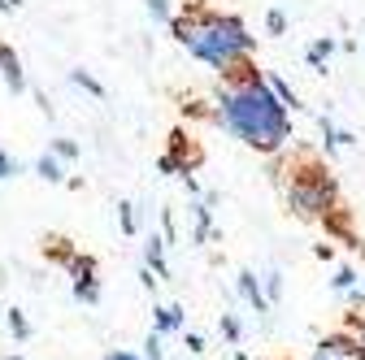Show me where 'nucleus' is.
I'll return each mask as SVG.
<instances>
[{
	"instance_id": "nucleus-34",
	"label": "nucleus",
	"mask_w": 365,
	"mask_h": 360,
	"mask_svg": "<svg viewBox=\"0 0 365 360\" xmlns=\"http://www.w3.org/2000/svg\"><path fill=\"white\" fill-rule=\"evenodd\" d=\"M140 282H144L148 291H157V278H153V269H140Z\"/></svg>"
},
{
	"instance_id": "nucleus-2",
	"label": "nucleus",
	"mask_w": 365,
	"mask_h": 360,
	"mask_svg": "<svg viewBox=\"0 0 365 360\" xmlns=\"http://www.w3.org/2000/svg\"><path fill=\"white\" fill-rule=\"evenodd\" d=\"M165 26L196 61H205L217 74H231L240 61H248L257 53V35L248 31V22L240 14H217L209 5H192V9L174 14Z\"/></svg>"
},
{
	"instance_id": "nucleus-22",
	"label": "nucleus",
	"mask_w": 365,
	"mask_h": 360,
	"mask_svg": "<svg viewBox=\"0 0 365 360\" xmlns=\"http://www.w3.org/2000/svg\"><path fill=\"white\" fill-rule=\"evenodd\" d=\"M356 282H361V274H356L352 265H339V269H335V278H331V287H335L339 295H348V291H352Z\"/></svg>"
},
{
	"instance_id": "nucleus-31",
	"label": "nucleus",
	"mask_w": 365,
	"mask_h": 360,
	"mask_svg": "<svg viewBox=\"0 0 365 360\" xmlns=\"http://www.w3.org/2000/svg\"><path fill=\"white\" fill-rule=\"evenodd\" d=\"M313 256H317V260H335V243H331V239H327V243H317Z\"/></svg>"
},
{
	"instance_id": "nucleus-11",
	"label": "nucleus",
	"mask_w": 365,
	"mask_h": 360,
	"mask_svg": "<svg viewBox=\"0 0 365 360\" xmlns=\"http://www.w3.org/2000/svg\"><path fill=\"white\" fill-rule=\"evenodd\" d=\"M317 130H322V148H327V157H335L339 148H352V144H356V134H352V130H339L327 113L317 117Z\"/></svg>"
},
{
	"instance_id": "nucleus-24",
	"label": "nucleus",
	"mask_w": 365,
	"mask_h": 360,
	"mask_svg": "<svg viewBox=\"0 0 365 360\" xmlns=\"http://www.w3.org/2000/svg\"><path fill=\"white\" fill-rule=\"evenodd\" d=\"M165 334H157V330H148V339H144V356L140 360H165V343H161Z\"/></svg>"
},
{
	"instance_id": "nucleus-32",
	"label": "nucleus",
	"mask_w": 365,
	"mask_h": 360,
	"mask_svg": "<svg viewBox=\"0 0 365 360\" xmlns=\"http://www.w3.org/2000/svg\"><path fill=\"white\" fill-rule=\"evenodd\" d=\"M35 105H39L43 117H53V105H48V96H43V92H35Z\"/></svg>"
},
{
	"instance_id": "nucleus-21",
	"label": "nucleus",
	"mask_w": 365,
	"mask_h": 360,
	"mask_svg": "<svg viewBox=\"0 0 365 360\" xmlns=\"http://www.w3.org/2000/svg\"><path fill=\"white\" fill-rule=\"evenodd\" d=\"M118 226H122V235H140V213H135L130 200L118 204Z\"/></svg>"
},
{
	"instance_id": "nucleus-25",
	"label": "nucleus",
	"mask_w": 365,
	"mask_h": 360,
	"mask_svg": "<svg viewBox=\"0 0 365 360\" xmlns=\"http://www.w3.org/2000/svg\"><path fill=\"white\" fill-rule=\"evenodd\" d=\"M18 174H22V161L0 148V183H9V178H18Z\"/></svg>"
},
{
	"instance_id": "nucleus-36",
	"label": "nucleus",
	"mask_w": 365,
	"mask_h": 360,
	"mask_svg": "<svg viewBox=\"0 0 365 360\" xmlns=\"http://www.w3.org/2000/svg\"><path fill=\"white\" fill-rule=\"evenodd\" d=\"M105 360H140V356H135V351H109Z\"/></svg>"
},
{
	"instance_id": "nucleus-35",
	"label": "nucleus",
	"mask_w": 365,
	"mask_h": 360,
	"mask_svg": "<svg viewBox=\"0 0 365 360\" xmlns=\"http://www.w3.org/2000/svg\"><path fill=\"white\" fill-rule=\"evenodd\" d=\"M18 5L22 0H0V14H18Z\"/></svg>"
},
{
	"instance_id": "nucleus-30",
	"label": "nucleus",
	"mask_w": 365,
	"mask_h": 360,
	"mask_svg": "<svg viewBox=\"0 0 365 360\" xmlns=\"http://www.w3.org/2000/svg\"><path fill=\"white\" fill-rule=\"evenodd\" d=\"M178 178H182V187H187V196H192V200H196V196H205V191H200V183H196V174H178Z\"/></svg>"
},
{
	"instance_id": "nucleus-8",
	"label": "nucleus",
	"mask_w": 365,
	"mask_h": 360,
	"mask_svg": "<svg viewBox=\"0 0 365 360\" xmlns=\"http://www.w3.org/2000/svg\"><path fill=\"white\" fill-rule=\"evenodd\" d=\"M153 330H157V334H178V330H187V312H182V304H157V308H153Z\"/></svg>"
},
{
	"instance_id": "nucleus-1",
	"label": "nucleus",
	"mask_w": 365,
	"mask_h": 360,
	"mask_svg": "<svg viewBox=\"0 0 365 360\" xmlns=\"http://www.w3.org/2000/svg\"><path fill=\"white\" fill-rule=\"evenodd\" d=\"M213 122L231 134V139L279 157L292 144V113L274 100V92L265 87V74L248 61H240L231 74H222V87L213 96Z\"/></svg>"
},
{
	"instance_id": "nucleus-17",
	"label": "nucleus",
	"mask_w": 365,
	"mask_h": 360,
	"mask_svg": "<svg viewBox=\"0 0 365 360\" xmlns=\"http://www.w3.org/2000/svg\"><path fill=\"white\" fill-rule=\"evenodd\" d=\"M5 326H9V334L18 339V343H26L35 330H31V322H26V312L22 308H5Z\"/></svg>"
},
{
	"instance_id": "nucleus-39",
	"label": "nucleus",
	"mask_w": 365,
	"mask_h": 360,
	"mask_svg": "<svg viewBox=\"0 0 365 360\" xmlns=\"http://www.w3.org/2000/svg\"><path fill=\"white\" fill-rule=\"evenodd\" d=\"M313 360H322V356H313Z\"/></svg>"
},
{
	"instance_id": "nucleus-4",
	"label": "nucleus",
	"mask_w": 365,
	"mask_h": 360,
	"mask_svg": "<svg viewBox=\"0 0 365 360\" xmlns=\"http://www.w3.org/2000/svg\"><path fill=\"white\" fill-rule=\"evenodd\" d=\"M70 291L78 304H101V278H96V256L87 252H74L70 256Z\"/></svg>"
},
{
	"instance_id": "nucleus-16",
	"label": "nucleus",
	"mask_w": 365,
	"mask_h": 360,
	"mask_svg": "<svg viewBox=\"0 0 365 360\" xmlns=\"http://www.w3.org/2000/svg\"><path fill=\"white\" fill-rule=\"evenodd\" d=\"M70 83L78 87V92H87V96H96V100H105L109 92H105V83L96 78V74H87V70H70Z\"/></svg>"
},
{
	"instance_id": "nucleus-20",
	"label": "nucleus",
	"mask_w": 365,
	"mask_h": 360,
	"mask_svg": "<svg viewBox=\"0 0 365 360\" xmlns=\"http://www.w3.org/2000/svg\"><path fill=\"white\" fill-rule=\"evenodd\" d=\"M43 252H48V260H57V265L66 269V265H70V256H74L78 248H74L70 239H48V243H43Z\"/></svg>"
},
{
	"instance_id": "nucleus-6",
	"label": "nucleus",
	"mask_w": 365,
	"mask_h": 360,
	"mask_svg": "<svg viewBox=\"0 0 365 360\" xmlns=\"http://www.w3.org/2000/svg\"><path fill=\"white\" fill-rule=\"evenodd\" d=\"M235 291H240V300L257 312V317H269V300H265L261 278L252 274V269H240V274H235Z\"/></svg>"
},
{
	"instance_id": "nucleus-13",
	"label": "nucleus",
	"mask_w": 365,
	"mask_h": 360,
	"mask_svg": "<svg viewBox=\"0 0 365 360\" xmlns=\"http://www.w3.org/2000/svg\"><path fill=\"white\" fill-rule=\"evenodd\" d=\"M170 157L182 165V174H196V161H200V152L192 148V139H187L182 130H174V134H170Z\"/></svg>"
},
{
	"instance_id": "nucleus-18",
	"label": "nucleus",
	"mask_w": 365,
	"mask_h": 360,
	"mask_svg": "<svg viewBox=\"0 0 365 360\" xmlns=\"http://www.w3.org/2000/svg\"><path fill=\"white\" fill-rule=\"evenodd\" d=\"M261 291H265V300H269V308L283 300V269H265L261 274Z\"/></svg>"
},
{
	"instance_id": "nucleus-3",
	"label": "nucleus",
	"mask_w": 365,
	"mask_h": 360,
	"mask_svg": "<svg viewBox=\"0 0 365 360\" xmlns=\"http://www.w3.org/2000/svg\"><path fill=\"white\" fill-rule=\"evenodd\" d=\"M283 200L296 217L322 221L339 204V183H335V174H327L322 161H300L287 178V187H283Z\"/></svg>"
},
{
	"instance_id": "nucleus-15",
	"label": "nucleus",
	"mask_w": 365,
	"mask_h": 360,
	"mask_svg": "<svg viewBox=\"0 0 365 360\" xmlns=\"http://www.w3.org/2000/svg\"><path fill=\"white\" fill-rule=\"evenodd\" d=\"M35 174L43 178V183H66V165H61L53 152H43V157L35 161Z\"/></svg>"
},
{
	"instance_id": "nucleus-7",
	"label": "nucleus",
	"mask_w": 365,
	"mask_h": 360,
	"mask_svg": "<svg viewBox=\"0 0 365 360\" xmlns=\"http://www.w3.org/2000/svg\"><path fill=\"white\" fill-rule=\"evenodd\" d=\"M0 78H5V87H9L14 96H22L26 87H31V83H26V70H22V57L9 48L5 39H0Z\"/></svg>"
},
{
	"instance_id": "nucleus-38",
	"label": "nucleus",
	"mask_w": 365,
	"mask_h": 360,
	"mask_svg": "<svg viewBox=\"0 0 365 360\" xmlns=\"http://www.w3.org/2000/svg\"><path fill=\"white\" fill-rule=\"evenodd\" d=\"M0 360H26V356H18V351H14V356H0Z\"/></svg>"
},
{
	"instance_id": "nucleus-26",
	"label": "nucleus",
	"mask_w": 365,
	"mask_h": 360,
	"mask_svg": "<svg viewBox=\"0 0 365 360\" xmlns=\"http://www.w3.org/2000/svg\"><path fill=\"white\" fill-rule=\"evenodd\" d=\"M265 31H269V35H287V14H283V9H269V14H265Z\"/></svg>"
},
{
	"instance_id": "nucleus-9",
	"label": "nucleus",
	"mask_w": 365,
	"mask_h": 360,
	"mask_svg": "<svg viewBox=\"0 0 365 360\" xmlns=\"http://www.w3.org/2000/svg\"><path fill=\"white\" fill-rule=\"evenodd\" d=\"M335 48H339V39H335V35H317V39L309 43V48H304V61H309V70L327 74V65H331Z\"/></svg>"
},
{
	"instance_id": "nucleus-19",
	"label": "nucleus",
	"mask_w": 365,
	"mask_h": 360,
	"mask_svg": "<svg viewBox=\"0 0 365 360\" xmlns=\"http://www.w3.org/2000/svg\"><path fill=\"white\" fill-rule=\"evenodd\" d=\"M48 152H53L61 165H74V161L83 157V148H78L74 139H48Z\"/></svg>"
},
{
	"instance_id": "nucleus-10",
	"label": "nucleus",
	"mask_w": 365,
	"mask_h": 360,
	"mask_svg": "<svg viewBox=\"0 0 365 360\" xmlns=\"http://www.w3.org/2000/svg\"><path fill=\"white\" fill-rule=\"evenodd\" d=\"M322 226H327V239H339V243H348V248H361L356 239H352V217H348V208H331L327 217H322Z\"/></svg>"
},
{
	"instance_id": "nucleus-27",
	"label": "nucleus",
	"mask_w": 365,
	"mask_h": 360,
	"mask_svg": "<svg viewBox=\"0 0 365 360\" xmlns=\"http://www.w3.org/2000/svg\"><path fill=\"white\" fill-rule=\"evenodd\" d=\"M144 5H148V18H153V22H170V18H174L170 0H144Z\"/></svg>"
},
{
	"instance_id": "nucleus-28",
	"label": "nucleus",
	"mask_w": 365,
	"mask_h": 360,
	"mask_svg": "<svg viewBox=\"0 0 365 360\" xmlns=\"http://www.w3.org/2000/svg\"><path fill=\"white\" fill-rule=\"evenodd\" d=\"M161 239H165V243H178V221H174V213H170V208L161 213Z\"/></svg>"
},
{
	"instance_id": "nucleus-29",
	"label": "nucleus",
	"mask_w": 365,
	"mask_h": 360,
	"mask_svg": "<svg viewBox=\"0 0 365 360\" xmlns=\"http://www.w3.org/2000/svg\"><path fill=\"white\" fill-rule=\"evenodd\" d=\"M182 343H187V351H205V334H196V330L182 334Z\"/></svg>"
},
{
	"instance_id": "nucleus-12",
	"label": "nucleus",
	"mask_w": 365,
	"mask_h": 360,
	"mask_svg": "<svg viewBox=\"0 0 365 360\" xmlns=\"http://www.w3.org/2000/svg\"><path fill=\"white\" fill-rule=\"evenodd\" d=\"M144 269H153V278H170V265H165V239L161 235H148L144 239Z\"/></svg>"
},
{
	"instance_id": "nucleus-14",
	"label": "nucleus",
	"mask_w": 365,
	"mask_h": 360,
	"mask_svg": "<svg viewBox=\"0 0 365 360\" xmlns=\"http://www.w3.org/2000/svg\"><path fill=\"white\" fill-rule=\"evenodd\" d=\"M265 87L274 92V100H279L287 113H296V109H300V96H296V87H292L287 78H279V74H265Z\"/></svg>"
},
{
	"instance_id": "nucleus-5",
	"label": "nucleus",
	"mask_w": 365,
	"mask_h": 360,
	"mask_svg": "<svg viewBox=\"0 0 365 360\" xmlns=\"http://www.w3.org/2000/svg\"><path fill=\"white\" fill-rule=\"evenodd\" d=\"M217 226H213V196H196L192 200V243H213Z\"/></svg>"
},
{
	"instance_id": "nucleus-33",
	"label": "nucleus",
	"mask_w": 365,
	"mask_h": 360,
	"mask_svg": "<svg viewBox=\"0 0 365 360\" xmlns=\"http://www.w3.org/2000/svg\"><path fill=\"white\" fill-rule=\"evenodd\" d=\"M348 330L356 334V347H361V356H365V322H361V326H348Z\"/></svg>"
},
{
	"instance_id": "nucleus-37",
	"label": "nucleus",
	"mask_w": 365,
	"mask_h": 360,
	"mask_svg": "<svg viewBox=\"0 0 365 360\" xmlns=\"http://www.w3.org/2000/svg\"><path fill=\"white\" fill-rule=\"evenodd\" d=\"M235 360H257V356H248V351H235Z\"/></svg>"
},
{
	"instance_id": "nucleus-23",
	"label": "nucleus",
	"mask_w": 365,
	"mask_h": 360,
	"mask_svg": "<svg viewBox=\"0 0 365 360\" xmlns=\"http://www.w3.org/2000/svg\"><path fill=\"white\" fill-rule=\"evenodd\" d=\"M222 334H226V343H244V322L235 317V312H222Z\"/></svg>"
}]
</instances>
